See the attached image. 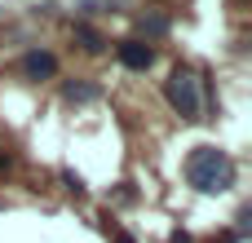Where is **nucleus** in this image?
<instances>
[{
  "label": "nucleus",
  "instance_id": "1",
  "mask_svg": "<svg viewBox=\"0 0 252 243\" xmlns=\"http://www.w3.org/2000/svg\"><path fill=\"white\" fill-rule=\"evenodd\" d=\"M186 177H190L195 190L221 195V190L235 186V159H230L226 151H217V146H195L190 159H186Z\"/></svg>",
  "mask_w": 252,
  "mask_h": 243
},
{
  "label": "nucleus",
  "instance_id": "3",
  "mask_svg": "<svg viewBox=\"0 0 252 243\" xmlns=\"http://www.w3.org/2000/svg\"><path fill=\"white\" fill-rule=\"evenodd\" d=\"M115 53H120V62H124L128 71H146V66L155 62V49H151L146 40H120Z\"/></svg>",
  "mask_w": 252,
  "mask_h": 243
},
{
  "label": "nucleus",
  "instance_id": "2",
  "mask_svg": "<svg viewBox=\"0 0 252 243\" xmlns=\"http://www.w3.org/2000/svg\"><path fill=\"white\" fill-rule=\"evenodd\" d=\"M168 106L182 115V120H199V111H204V102H199V80H195V71H186V66H177L173 75H168Z\"/></svg>",
  "mask_w": 252,
  "mask_h": 243
},
{
  "label": "nucleus",
  "instance_id": "4",
  "mask_svg": "<svg viewBox=\"0 0 252 243\" xmlns=\"http://www.w3.org/2000/svg\"><path fill=\"white\" fill-rule=\"evenodd\" d=\"M22 75H27V80H53V75H58V58H53L49 49H31V53L22 58Z\"/></svg>",
  "mask_w": 252,
  "mask_h": 243
},
{
  "label": "nucleus",
  "instance_id": "8",
  "mask_svg": "<svg viewBox=\"0 0 252 243\" xmlns=\"http://www.w3.org/2000/svg\"><path fill=\"white\" fill-rule=\"evenodd\" d=\"M115 243H133V239H128V235H120V230H115Z\"/></svg>",
  "mask_w": 252,
  "mask_h": 243
},
{
  "label": "nucleus",
  "instance_id": "7",
  "mask_svg": "<svg viewBox=\"0 0 252 243\" xmlns=\"http://www.w3.org/2000/svg\"><path fill=\"white\" fill-rule=\"evenodd\" d=\"M142 31H151V35H164V31H168V18H142Z\"/></svg>",
  "mask_w": 252,
  "mask_h": 243
},
{
  "label": "nucleus",
  "instance_id": "5",
  "mask_svg": "<svg viewBox=\"0 0 252 243\" xmlns=\"http://www.w3.org/2000/svg\"><path fill=\"white\" fill-rule=\"evenodd\" d=\"M75 40H80V44H84L89 53H102V44H106V40H102V35H97L93 27H84V22L75 27Z\"/></svg>",
  "mask_w": 252,
  "mask_h": 243
},
{
  "label": "nucleus",
  "instance_id": "6",
  "mask_svg": "<svg viewBox=\"0 0 252 243\" xmlns=\"http://www.w3.org/2000/svg\"><path fill=\"white\" fill-rule=\"evenodd\" d=\"M62 93H66V102H93L97 97V84H66Z\"/></svg>",
  "mask_w": 252,
  "mask_h": 243
}]
</instances>
